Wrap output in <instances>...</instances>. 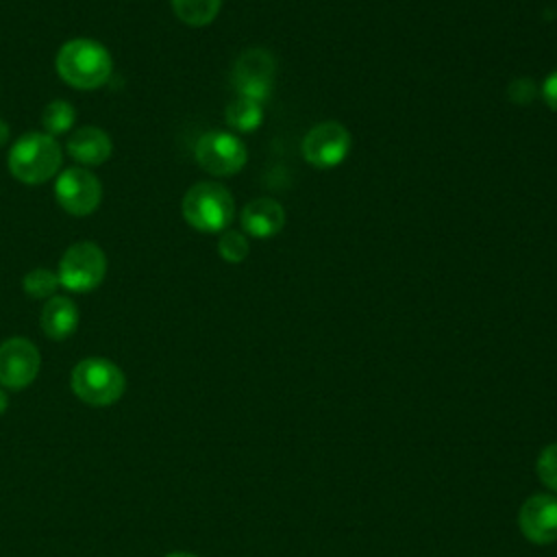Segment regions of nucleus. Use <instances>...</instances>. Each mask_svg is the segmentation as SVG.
<instances>
[{"mask_svg": "<svg viewBox=\"0 0 557 557\" xmlns=\"http://www.w3.org/2000/svg\"><path fill=\"white\" fill-rule=\"evenodd\" d=\"M74 117H76L74 115V107L70 102L52 100V102L46 104V109L41 113V124H44L46 133L50 137H54V135L67 133L72 128V124H74Z\"/></svg>", "mask_w": 557, "mask_h": 557, "instance_id": "f3484780", "label": "nucleus"}, {"mask_svg": "<svg viewBox=\"0 0 557 557\" xmlns=\"http://www.w3.org/2000/svg\"><path fill=\"white\" fill-rule=\"evenodd\" d=\"M194 157L205 172L213 176H231L246 165L248 152L237 135L226 131H209L196 141Z\"/></svg>", "mask_w": 557, "mask_h": 557, "instance_id": "423d86ee", "label": "nucleus"}, {"mask_svg": "<svg viewBox=\"0 0 557 557\" xmlns=\"http://www.w3.org/2000/svg\"><path fill=\"white\" fill-rule=\"evenodd\" d=\"M22 285H24V292H26L30 298H50V296H54V292H57V287H59L61 283H59V276H57L52 270H48V268H35V270H30V272L24 276Z\"/></svg>", "mask_w": 557, "mask_h": 557, "instance_id": "a211bd4d", "label": "nucleus"}, {"mask_svg": "<svg viewBox=\"0 0 557 557\" xmlns=\"http://www.w3.org/2000/svg\"><path fill=\"white\" fill-rule=\"evenodd\" d=\"M176 17L187 26H207L218 15L222 0H170Z\"/></svg>", "mask_w": 557, "mask_h": 557, "instance_id": "dca6fc26", "label": "nucleus"}, {"mask_svg": "<svg viewBox=\"0 0 557 557\" xmlns=\"http://www.w3.org/2000/svg\"><path fill=\"white\" fill-rule=\"evenodd\" d=\"M78 326V309L65 296H50L41 309V329L50 339H65Z\"/></svg>", "mask_w": 557, "mask_h": 557, "instance_id": "4468645a", "label": "nucleus"}, {"mask_svg": "<svg viewBox=\"0 0 557 557\" xmlns=\"http://www.w3.org/2000/svg\"><path fill=\"white\" fill-rule=\"evenodd\" d=\"M63 152L54 137L48 133H24L9 152L11 174L26 185H41L50 181L61 168Z\"/></svg>", "mask_w": 557, "mask_h": 557, "instance_id": "f03ea898", "label": "nucleus"}, {"mask_svg": "<svg viewBox=\"0 0 557 557\" xmlns=\"http://www.w3.org/2000/svg\"><path fill=\"white\" fill-rule=\"evenodd\" d=\"M274 74H276L274 54L265 48H248L235 61L233 87L237 96H244L263 104L272 94Z\"/></svg>", "mask_w": 557, "mask_h": 557, "instance_id": "0eeeda50", "label": "nucleus"}, {"mask_svg": "<svg viewBox=\"0 0 557 557\" xmlns=\"http://www.w3.org/2000/svg\"><path fill=\"white\" fill-rule=\"evenodd\" d=\"M7 407H9V398H7V394L0 389V416L7 411Z\"/></svg>", "mask_w": 557, "mask_h": 557, "instance_id": "b1692460", "label": "nucleus"}, {"mask_svg": "<svg viewBox=\"0 0 557 557\" xmlns=\"http://www.w3.org/2000/svg\"><path fill=\"white\" fill-rule=\"evenodd\" d=\"M509 98H511L513 102H520V104L533 102V98H535V85H533L529 78H516V81L509 85Z\"/></svg>", "mask_w": 557, "mask_h": 557, "instance_id": "412c9836", "label": "nucleus"}, {"mask_svg": "<svg viewBox=\"0 0 557 557\" xmlns=\"http://www.w3.org/2000/svg\"><path fill=\"white\" fill-rule=\"evenodd\" d=\"M165 557H198V555H194V553H183V550H178V553H170V555H165Z\"/></svg>", "mask_w": 557, "mask_h": 557, "instance_id": "393cba45", "label": "nucleus"}, {"mask_svg": "<svg viewBox=\"0 0 557 557\" xmlns=\"http://www.w3.org/2000/svg\"><path fill=\"white\" fill-rule=\"evenodd\" d=\"M537 476L540 481L557 492V442L548 444L546 448H542L540 457H537Z\"/></svg>", "mask_w": 557, "mask_h": 557, "instance_id": "aec40b11", "label": "nucleus"}, {"mask_svg": "<svg viewBox=\"0 0 557 557\" xmlns=\"http://www.w3.org/2000/svg\"><path fill=\"white\" fill-rule=\"evenodd\" d=\"M107 274V257L94 242L72 244L59 261V283L70 292H91Z\"/></svg>", "mask_w": 557, "mask_h": 557, "instance_id": "39448f33", "label": "nucleus"}, {"mask_svg": "<svg viewBox=\"0 0 557 557\" xmlns=\"http://www.w3.org/2000/svg\"><path fill=\"white\" fill-rule=\"evenodd\" d=\"M350 152V133L339 122H320L302 139V157L318 170L339 165Z\"/></svg>", "mask_w": 557, "mask_h": 557, "instance_id": "6e6552de", "label": "nucleus"}, {"mask_svg": "<svg viewBox=\"0 0 557 557\" xmlns=\"http://www.w3.org/2000/svg\"><path fill=\"white\" fill-rule=\"evenodd\" d=\"M242 228L257 239L274 237L285 226V209L272 198H255L242 211Z\"/></svg>", "mask_w": 557, "mask_h": 557, "instance_id": "f8f14e48", "label": "nucleus"}, {"mask_svg": "<svg viewBox=\"0 0 557 557\" xmlns=\"http://www.w3.org/2000/svg\"><path fill=\"white\" fill-rule=\"evenodd\" d=\"M524 537L533 544H553L557 540V498L550 494L529 496L518 513Z\"/></svg>", "mask_w": 557, "mask_h": 557, "instance_id": "9b49d317", "label": "nucleus"}, {"mask_svg": "<svg viewBox=\"0 0 557 557\" xmlns=\"http://www.w3.org/2000/svg\"><path fill=\"white\" fill-rule=\"evenodd\" d=\"M124 372L104 357H87L72 370V389L87 405H113L124 394Z\"/></svg>", "mask_w": 557, "mask_h": 557, "instance_id": "20e7f679", "label": "nucleus"}, {"mask_svg": "<svg viewBox=\"0 0 557 557\" xmlns=\"http://www.w3.org/2000/svg\"><path fill=\"white\" fill-rule=\"evenodd\" d=\"M111 137L98 126H83L67 139V152L83 165H100L111 154Z\"/></svg>", "mask_w": 557, "mask_h": 557, "instance_id": "ddd939ff", "label": "nucleus"}, {"mask_svg": "<svg viewBox=\"0 0 557 557\" xmlns=\"http://www.w3.org/2000/svg\"><path fill=\"white\" fill-rule=\"evenodd\" d=\"M183 218L200 233H222L235 215L231 191L213 181H200L183 196Z\"/></svg>", "mask_w": 557, "mask_h": 557, "instance_id": "7ed1b4c3", "label": "nucleus"}, {"mask_svg": "<svg viewBox=\"0 0 557 557\" xmlns=\"http://www.w3.org/2000/svg\"><path fill=\"white\" fill-rule=\"evenodd\" d=\"M542 98L557 113V70L546 76V81L542 85Z\"/></svg>", "mask_w": 557, "mask_h": 557, "instance_id": "4be33fe9", "label": "nucleus"}, {"mask_svg": "<svg viewBox=\"0 0 557 557\" xmlns=\"http://www.w3.org/2000/svg\"><path fill=\"white\" fill-rule=\"evenodd\" d=\"M218 252L228 263H239L248 257V239L239 231H222L218 239Z\"/></svg>", "mask_w": 557, "mask_h": 557, "instance_id": "6ab92c4d", "label": "nucleus"}, {"mask_svg": "<svg viewBox=\"0 0 557 557\" xmlns=\"http://www.w3.org/2000/svg\"><path fill=\"white\" fill-rule=\"evenodd\" d=\"M224 117H226V124L233 131L252 133L263 122V104H259V102H255L250 98H244V96H235L228 102V107L224 111Z\"/></svg>", "mask_w": 557, "mask_h": 557, "instance_id": "2eb2a0df", "label": "nucleus"}, {"mask_svg": "<svg viewBox=\"0 0 557 557\" xmlns=\"http://www.w3.org/2000/svg\"><path fill=\"white\" fill-rule=\"evenodd\" d=\"M9 139V124L4 120H0V146H4Z\"/></svg>", "mask_w": 557, "mask_h": 557, "instance_id": "5701e85b", "label": "nucleus"}, {"mask_svg": "<svg viewBox=\"0 0 557 557\" xmlns=\"http://www.w3.org/2000/svg\"><path fill=\"white\" fill-rule=\"evenodd\" d=\"M113 70V61L109 50L87 37L70 39L61 46L57 54V72L59 76L76 87V89H96L102 87Z\"/></svg>", "mask_w": 557, "mask_h": 557, "instance_id": "f257e3e1", "label": "nucleus"}, {"mask_svg": "<svg viewBox=\"0 0 557 557\" xmlns=\"http://www.w3.org/2000/svg\"><path fill=\"white\" fill-rule=\"evenodd\" d=\"M39 350L26 337H9L0 344V383L11 389L30 385L39 372Z\"/></svg>", "mask_w": 557, "mask_h": 557, "instance_id": "9d476101", "label": "nucleus"}, {"mask_svg": "<svg viewBox=\"0 0 557 557\" xmlns=\"http://www.w3.org/2000/svg\"><path fill=\"white\" fill-rule=\"evenodd\" d=\"M59 205L72 215H89L102 198V185L87 168H67L54 183Z\"/></svg>", "mask_w": 557, "mask_h": 557, "instance_id": "1a4fd4ad", "label": "nucleus"}]
</instances>
